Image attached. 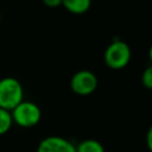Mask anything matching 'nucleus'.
<instances>
[{
  "label": "nucleus",
  "mask_w": 152,
  "mask_h": 152,
  "mask_svg": "<svg viewBox=\"0 0 152 152\" xmlns=\"http://www.w3.org/2000/svg\"><path fill=\"white\" fill-rule=\"evenodd\" d=\"M23 100V86L17 78L4 77L0 80V108L11 112Z\"/></svg>",
  "instance_id": "nucleus-1"
},
{
  "label": "nucleus",
  "mask_w": 152,
  "mask_h": 152,
  "mask_svg": "<svg viewBox=\"0 0 152 152\" xmlns=\"http://www.w3.org/2000/svg\"><path fill=\"white\" fill-rule=\"evenodd\" d=\"M11 116L13 124L24 128H30L36 126L40 121L42 112L37 103L23 100L11 110Z\"/></svg>",
  "instance_id": "nucleus-2"
},
{
  "label": "nucleus",
  "mask_w": 152,
  "mask_h": 152,
  "mask_svg": "<svg viewBox=\"0 0 152 152\" xmlns=\"http://www.w3.org/2000/svg\"><path fill=\"white\" fill-rule=\"evenodd\" d=\"M104 63L107 66L114 70L125 68L132 57L131 48L124 40L114 39L104 50Z\"/></svg>",
  "instance_id": "nucleus-3"
},
{
  "label": "nucleus",
  "mask_w": 152,
  "mask_h": 152,
  "mask_svg": "<svg viewBox=\"0 0 152 152\" xmlns=\"http://www.w3.org/2000/svg\"><path fill=\"white\" fill-rule=\"evenodd\" d=\"M97 76L90 70H80L75 72L70 80L71 90L81 96L93 94L97 88Z\"/></svg>",
  "instance_id": "nucleus-4"
},
{
  "label": "nucleus",
  "mask_w": 152,
  "mask_h": 152,
  "mask_svg": "<svg viewBox=\"0 0 152 152\" xmlns=\"http://www.w3.org/2000/svg\"><path fill=\"white\" fill-rule=\"evenodd\" d=\"M37 152H76V146L63 137L50 135L39 142Z\"/></svg>",
  "instance_id": "nucleus-5"
},
{
  "label": "nucleus",
  "mask_w": 152,
  "mask_h": 152,
  "mask_svg": "<svg viewBox=\"0 0 152 152\" xmlns=\"http://www.w3.org/2000/svg\"><path fill=\"white\" fill-rule=\"evenodd\" d=\"M62 6L72 14H83L90 8L91 0H62Z\"/></svg>",
  "instance_id": "nucleus-6"
},
{
  "label": "nucleus",
  "mask_w": 152,
  "mask_h": 152,
  "mask_svg": "<svg viewBox=\"0 0 152 152\" xmlns=\"http://www.w3.org/2000/svg\"><path fill=\"white\" fill-rule=\"evenodd\" d=\"M76 152H104V147L95 139H86L76 146Z\"/></svg>",
  "instance_id": "nucleus-7"
},
{
  "label": "nucleus",
  "mask_w": 152,
  "mask_h": 152,
  "mask_svg": "<svg viewBox=\"0 0 152 152\" xmlns=\"http://www.w3.org/2000/svg\"><path fill=\"white\" fill-rule=\"evenodd\" d=\"M13 125L11 112L0 108V135L7 133Z\"/></svg>",
  "instance_id": "nucleus-8"
},
{
  "label": "nucleus",
  "mask_w": 152,
  "mask_h": 152,
  "mask_svg": "<svg viewBox=\"0 0 152 152\" xmlns=\"http://www.w3.org/2000/svg\"><path fill=\"white\" fill-rule=\"evenodd\" d=\"M141 83L147 89L152 88V68L151 66H147L144 70V72L141 75Z\"/></svg>",
  "instance_id": "nucleus-9"
},
{
  "label": "nucleus",
  "mask_w": 152,
  "mask_h": 152,
  "mask_svg": "<svg viewBox=\"0 0 152 152\" xmlns=\"http://www.w3.org/2000/svg\"><path fill=\"white\" fill-rule=\"evenodd\" d=\"M43 4L46 7L55 8V7H58V6L62 5V0H43Z\"/></svg>",
  "instance_id": "nucleus-10"
},
{
  "label": "nucleus",
  "mask_w": 152,
  "mask_h": 152,
  "mask_svg": "<svg viewBox=\"0 0 152 152\" xmlns=\"http://www.w3.org/2000/svg\"><path fill=\"white\" fill-rule=\"evenodd\" d=\"M146 139H147V146H148V150H152V129L150 128L148 129V132H147V137H146Z\"/></svg>",
  "instance_id": "nucleus-11"
}]
</instances>
